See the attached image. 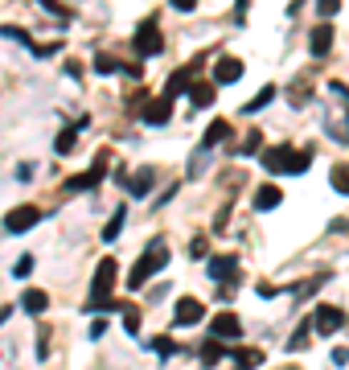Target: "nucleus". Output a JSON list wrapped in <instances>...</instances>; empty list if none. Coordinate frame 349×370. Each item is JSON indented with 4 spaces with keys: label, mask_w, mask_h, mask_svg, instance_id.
Listing matches in <instances>:
<instances>
[{
    "label": "nucleus",
    "mask_w": 349,
    "mask_h": 370,
    "mask_svg": "<svg viewBox=\"0 0 349 370\" xmlns=\"http://www.w3.org/2000/svg\"><path fill=\"white\" fill-rule=\"evenodd\" d=\"M107 161H111V156H107V152H99L95 169H91V173H79V177H70L66 189H70V194H86V189H95V185L103 181V173H107Z\"/></svg>",
    "instance_id": "obj_7"
},
{
    "label": "nucleus",
    "mask_w": 349,
    "mask_h": 370,
    "mask_svg": "<svg viewBox=\"0 0 349 370\" xmlns=\"http://www.w3.org/2000/svg\"><path fill=\"white\" fill-rule=\"evenodd\" d=\"M123 222H128V210L119 206L116 214H111V222L103 226V239H107V243H116V239H119V231H123Z\"/></svg>",
    "instance_id": "obj_23"
},
{
    "label": "nucleus",
    "mask_w": 349,
    "mask_h": 370,
    "mask_svg": "<svg viewBox=\"0 0 349 370\" xmlns=\"http://www.w3.org/2000/svg\"><path fill=\"white\" fill-rule=\"evenodd\" d=\"M210 329H214V337H222V341H234V337H243V321L234 317V313H218Z\"/></svg>",
    "instance_id": "obj_10"
},
{
    "label": "nucleus",
    "mask_w": 349,
    "mask_h": 370,
    "mask_svg": "<svg viewBox=\"0 0 349 370\" xmlns=\"http://www.w3.org/2000/svg\"><path fill=\"white\" fill-rule=\"evenodd\" d=\"M189 259H206V239H193V247H189Z\"/></svg>",
    "instance_id": "obj_34"
},
{
    "label": "nucleus",
    "mask_w": 349,
    "mask_h": 370,
    "mask_svg": "<svg viewBox=\"0 0 349 370\" xmlns=\"http://www.w3.org/2000/svg\"><path fill=\"white\" fill-rule=\"evenodd\" d=\"M123 329H128V334H136V329H140V317H136V309H123Z\"/></svg>",
    "instance_id": "obj_32"
},
{
    "label": "nucleus",
    "mask_w": 349,
    "mask_h": 370,
    "mask_svg": "<svg viewBox=\"0 0 349 370\" xmlns=\"http://www.w3.org/2000/svg\"><path fill=\"white\" fill-rule=\"evenodd\" d=\"M168 116H173V95H161V99L152 103L148 111H144V124L161 128V124H168Z\"/></svg>",
    "instance_id": "obj_15"
},
{
    "label": "nucleus",
    "mask_w": 349,
    "mask_h": 370,
    "mask_svg": "<svg viewBox=\"0 0 349 370\" xmlns=\"http://www.w3.org/2000/svg\"><path fill=\"white\" fill-rule=\"evenodd\" d=\"M95 70H99V74H116V70H123V62L111 58V54H99V58H95Z\"/></svg>",
    "instance_id": "obj_29"
},
{
    "label": "nucleus",
    "mask_w": 349,
    "mask_h": 370,
    "mask_svg": "<svg viewBox=\"0 0 349 370\" xmlns=\"http://www.w3.org/2000/svg\"><path fill=\"white\" fill-rule=\"evenodd\" d=\"M79 132H83L79 124H70V128H62V132H58V140H54L58 156H70V152H74V144H79Z\"/></svg>",
    "instance_id": "obj_18"
},
{
    "label": "nucleus",
    "mask_w": 349,
    "mask_h": 370,
    "mask_svg": "<svg viewBox=\"0 0 349 370\" xmlns=\"http://www.w3.org/2000/svg\"><path fill=\"white\" fill-rule=\"evenodd\" d=\"M231 358H234V366L238 370H255L259 362H263V354L259 350H231Z\"/></svg>",
    "instance_id": "obj_22"
},
{
    "label": "nucleus",
    "mask_w": 349,
    "mask_h": 370,
    "mask_svg": "<svg viewBox=\"0 0 349 370\" xmlns=\"http://www.w3.org/2000/svg\"><path fill=\"white\" fill-rule=\"evenodd\" d=\"M9 313H13V309H9V304H0V325H4V321H9Z\"/></svg>",
    "instance_id": "obj_36"
},
{
    "label": "nucleus",
    "mask_w": 349,
    "mask_h": 370,
    "mask_svg": "<svg viewBox=\"0 0 349 370\" xmlns=\"http://www.w3.org/2000/svg\"><path fill=\"white\" fill-rule=\"evenodd\" d=\"M288 370H300V366H288Z\"/></svg>",
    "instance_id": "obj_37"
},
{
    "label": "nucleus",
    "mask_w": 349,
    "mask_h": 370,
    "mask_svg": "<svg viewBox=\"0 0 349 370\" xmlns=\"http://www.w3.org/2000/svg\"><path fill=\"white\" fill-rule=\"evenodd\" d=\"M181 91H193V79H189V66L173 70V79H168V86H165V95H181Z\"/></svg>",
    "instance_id": "obj_21"
},
{
    "label": "nucleus",
    "mask_w": 349,
    "mask_h": 370,
    "mask_svg": "<svg viewBox=\"0 0 349 370\" xmlns=\"http://www.w3.org/2000/svg\"><path fill=\"white\" fill-rule=\"evenodd\" d=\"M21 309H25V313H29V317H41V313H46V309H50V296H46V292H41V288H29V292H25V296H21Z\"/></svg>",
    "instance_id": "obj_16"
},
{
    "label": "nucleus",
    "mask_w": 349,
    "mask_h": 370,
    "mask_svg": "<svg viewBox=\"0 0 349 370\" xmlns=\"http://www.w3.org/2000/svg\"><path fill=\"white\" fill-rule=\"evenodd\" d=\"M165 264H168V247L156 239V243H148V247H144V255L136 259V268L128 271V288H132V292H140V288L148 284L152 276L165 268Z\"/></svg>",
    "instance_id": "obj_1"
},
{
    "label": "nucleus",
    "mask_w": 349,
    "mask_h": 370,
    "mask_svg": "<svg viewBox=\"0 0 349 370\" xmlns=\"http://www.w3.org/2000/svg\"><path fill=\"white\" fill-rule=\"evenodd\" d=\"M37 219H41V210H37V206H13V210H9V219H4V231H9V235H21V231L37 226Z\"/></svg>",
    "instance_id": "obj_8"
},
{
    "label": "nucleus",
    "mask_w": 349,
    "mask_h": 370,
    "mask_svg": "<svg viewBox=\"0 0 349 370\" xmlns=\"http://www.w3.org/2000/svg\"><path fill=\"white\" fill-rule=\"evenodd\" d=\"M218 358H231V350L222 346V337H214V341L201 346V366H218Z\"/></svg>",
    "instance_id": "obj_19"
},
{
    "label": "nucleus",
    "mask_w": 349,
    "mask_h": 370,
    "mask_svg": "<svg viewBox=\"0 0 349 370\" xmlns=\"http://www.w3.org/2000/svg\"><path fill=\"white\" fill-rule=\"evenodd\" d=\"M222 140H231V124H226V119H214V124L206 128V136H201V149H198V152H210V149H218Z\"/></svg>",
    "instance_id": "obj_14"
},
{
    "label": "nucleus",
    "mask_w": 349,
    "mask_h": 370,
    "mask_svg": "<svg viewBox=\"0 0 349 370\" xmlns=\"http://www.w3.org/2000/svg\"><path fill=\"white\" fill-rule=\"evenodd\" d=\"M341 325H345V313H341L337 304H316V313H313V334L329 337V334H337Z\"/></svg>",
    "instance_id": "obj_4"
},
{
    "label": "nucleus",
    "mask_w": 349,
    "mask_h": 370,
    "mask_svg": "<svg viewBox=\"0 0 349 370\" xmlns=\"http://www.w3.org/2000/svg\"><path fill=\"white\" fill-rule=\"evenodd\" d=\"M259 149H263V132H259V128H251V132H247V140H243V149H238V152H243V156H255Z\"/></svg>",
    "instance_id": "obj_27"
},
{
    "label": "nucleus",
    "mask_w": 349,
    "mask_h": 370,
    "mask_svg": "<svg viewBox=\"0 0 349 370\" xmlns=\"http://www.w3.org/2000/svg\"><path fill=\"white\" fill-rule=\"evenodd\" d=\"M308 334H313V317L300 321V329L292 334V341H288V350H304V341H308Z\"/></svg>",
    "instance_id": "obj_25"
},
{
    "label": "nucleus",
    "mask_w": 349,
    "mask_h": 370,
    "mask_svg": "<svg viewBox=\"0 0 349 370\" xmlns=\"http://www.w3.org/2000/svg\"><path fill=\"white\" fill-rule=\"evenodd\" d=\"M161 46H165V37H161V25H156V17L140 21V29H136V37H132L136 58H156V54H161Z\"/></svg>",
    "instance_id": "obj_3"
},
{
    "label": "nucleus",
    "mask_w": 349,
    "mask_h": 370,
    "mask_svg": "<svg viewBox=\"0 0 349 370\" xmlns=\"http://www.w3.org/2000/svg\"><path fill=\"white\" fill-rule=\"evenodd\" d=\"M333 189H337V194H349V165H333Z\"/></svg>",
    "instance_id": "obj_28"
},
{
    "label": "nucleus",
    "mask_w": 349,
    "mask_h": 370,
    "mask_svg": "<svg viewBox=\"0 0 349 370\" xmlns=\"http://www.w3.org/2000/svg\"><path fill=\"white\" fill-rule=\"evenodd\" d=\"M29 271H34V255H25V259H17V268H13V276H17V280H25Z\"/></svg>",
    "instance_id": "obj_31"
},
{
    "label": "nucleus",
    "mask_w": 349,
    "mask_h": 370,
    "mask_svg": "<svg viewBox=\"0 0 349 370\" xmlns=\"http://www.w3.org/2000/svg\"><path fill=\"white\" fill-rule=\"evenodd\" d=\"M201 317H206V304H201L198 296H181V301H177V313H173V325H177V329H193Z\"/></svg>",
    "instance_id": "obj_6"
},
{
    "label": "nucleus",
    "mask_w": 349,
    "mask_h": 370,
    "mask_svg": "<svg viewBox=\"0 0 349 370\" xmlns=\"http://www.w3.org/2000/svg\"><path fill=\"white\" fill-rule=\"evenodd\" d=\"M280 202H283L280 185H259V189H255V210H275Z\"/></svg>",
    "instance_id": "obj_17"
},
{
    "label": "nucleus",
    "mask_w": 349,
    "mask_h": 370,
    "mask_svg": "<svg viewBox=\"0 0 349 370\" xmlns=\"http://www.w3.org/2000/svg\"><path fill=\"white\" fill-rule=\"evenodd\" d=\"M152 181H156V169L144 165L136 177H128V194H132V198H148V194H152Z\"/></svg>",
    "instance_id": "obj_12"
},
{
    "label": "nucleus",
    "mask_w": 349,
    "mask_h": 370,
    "mask_svg": "<svg viewBox=\"0 0 349 370\" xmlns=\"http://www.w3.org/2000/svg\"><path fill=\"white\" fill-rule=\"evenodd\" d=\"M210 276H214V280H226V284H238V259H234V255L210 259Z\"/></svg>",
    "instance_id": "obj_11"
},
{
    "label": "nucleus",
    "mask_w": 349,
    "mask_h": 370,
    "mask_svg": "<svg viewBox=\"0 0 349 370\" xmlns=\"http://www.w3.org/2000/svg\"><path fill=\"white\" fill-rule=\"evenodd\" d=\"M238 79H243V62L231 58V54H222V58L214 62V83L222 86V83H238Z\"/></svg>",
    "instance_id": "obj_9"
},
{
    "label": "nucleus",
    "mask_w": 349,
    "mask_h": 370,
    "mask_svg": "<svg viewBox=\"0 0 349 370\" xmlns=\"http://www.w3.org/2000/svg\"><path fill=\"white\" fill-rule=\"evenodd\" d=\"M148 350L156 354V358H173V354H177V346H173V337L161 334V337H152V341H148Z\"/></svg>",
    "instance_id": "obj_24"
},
{
    "label": "nucleus",
    "mask_w": 349,
    "mask_h": 370,
    "mask_svg": "<svg viewBox=\"0 0 349 370\" xmlns=\"http://www.w3.org/2000/svg\"><path fill=\"white\" fill-rule=\"evenodd\" d=\"M173 9H177V13H193V9H198V0H173Z\"/></svg>",
    "instance_id": "obj_35"
},
{
    "label": "nucleus",
    "mask_w": 349,
    "mask_h": 370,
    "mask_svg": "<svg viewBox=\"0 0 349 370\" xmlns=\"http://www.w3.org/2000/svg\"><path fill=\"white\" fill-rule=\"evenodd\" d=\"M41 4H46V9H50L54 17H62V21H70V9H62V4H58V0H41Z\"/></svg>",
    "instance_id": "obj_33"
},
{
    "label": "nucleus",
    "mask_w": 349,
    "mask_h": 370,
    "mask_svg": "<svg viewBox=\"0 0 349 370\" xmlns=\"http://www.w3.org/2000/svg\"><path fill=\"white\" fill-rule=\"evenodd\" d=\"M111 284H116V259L107 255L99 268H95V280H91V304L107 301V292H111Z\"/></svg>",
    "instance_id": "obj_5"
},
{
    "label": "nucleus",
    "mask_w": 349,
    "mask_h": 370,
    "mask_svg": "<svg viewBox=\"0 0 349 370\" xmlns=\"http://www.w3.org/2000/svg\"><path fill=\"white\" fill-rule=\"evenodd\" d=\"M308 50H313L316 58H325V54L333 50V25H329V21H320V25L313 29V37H308Z\"/></svg>",
    "instance_id": "obj_13"
},
{
    "label": "nucleus",
    "mask_w": 349,
    "mask_h": 370,
    "mask_svg": "<svg viewBox=\"0 0 349 370\" xmlns=\"http://www.w3.org/2000/svg\"><path fill=\"white\" fill-rule=\"evenodd\" d=\"M271 99H275V86H263V91H259V95H255V99L243 107V111H247V116H255V111H259V107H267Z\"/></svg>",
    "instance_id": "obj_26"
},
{
    "label": "nucleus",
    "mask_w": 349,
    "mask_h": 370,
    "mask_svg": "<svg viewBox=\"0 0 349 370\" xmlns=\"http://www.w3.org/2000/svg\"><path fill=\"white\" fill-rule=\"evenodd\" d=\"M259 161H263L267 173H304L313 165V152H292L288 144H280V149L259 152Z\"/></svg>",
    "instance_id": "obj_2"
},
{
    "label": "nucleus",
    "mask_w": 349,
    "mask_h": 370,
    "mask_svg": "<svg viewBox=\"0 0 349 370\" xmlns=\"http://www.w3.org/2000/svg\"><path fill=\"white\" fill-rule=\"evenodd\" d=\"M337 9H341V0H316V13L329 21V17H337Z\"/></svg>",
    "instance_id": "obj_30"
},
{
    "label": "nucleus",
    "mask_w": 349,
    "mask_h": 370,
    "mask_svg": "<svg viewBox=\"0 0 349 370\" xmlns=\"http://www.w3.org/2000/svg\"><path fill=\"white\" fill-rule=\"evenodd\" d=\"M214 99H218L214 83H193V91H189V103H193V107H210Z\"/></svg>",
    "instance_id": "obj_20"
}]
</instances>
